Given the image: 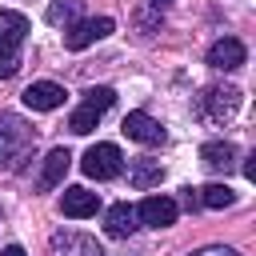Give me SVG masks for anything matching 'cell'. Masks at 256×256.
I'll use <instances>...</instances> for the list:
<instances>
[{
    "label": "cell",
    "instance_id": "cell-11",
    "mask_svg": "<svg viewBox=\"0 0 256 256\" xmlns=\"http://www.w3.org/2000/svg\"><path fill=\"white\" fill-rule=\"evenodd\" d=\"M244 60H248V48H244L236 36H220V40L208 48V64L220 68V72H232V68H240Z\"/></svg>",
    "mask_w": 256,
    "mask_h": 256
},
{
    "label": "cell",
    "instance_id": "cell-18",
    "mask_svg": "<svg viewBox=\"0 0 256 256\" xmlns=\"http://www.w3.org/2000/svg\"><path fill=\"white\" fill-rule=\"evenodd\" d=\"M200 204L204 208H232L236 204V192L228 184H204L200 188Z\"/></svg>",
    "mask_w": 256,
    "mask_h": 256
},
{
    "label": "cell",
    "instance_id": "cell-12",
    "mask_svg": "<svg viewBox=\"0 0 256 256\" xmlns=\"http://www.w3.org/2000/svg\"><path fill=\"white\" fill-rule=\"evenodd\" d=\"M60 212L72 216V220H88V216L100 212V196L88 192V188H64V196H60Z\"/></svg>",
    "mask_w": 256,
    "mask_h": 256
},
{
    "label": "cell",
    "instance_id": "cell-9",
    "mask_svg": "<svg viewBox=\"0 0 256 256\" xmlns=\"http://www.w3.org/2000/svg\"><path fill=\"white\" fill-rule=\"evenodd\" d=\"M176 216H180V208L172 196H144L136 208V220H144L148 228H168V224H176Z\"/></svg>",
    "mask_w": 256,
    "mask_h": 256
},
{
    "label": "cell",
    "instance_id": "cell-5",
    "mask_svg": "<svg viewBox=\"0 0 256 256\" xmlns=\"http://www.w3.org/2000/svg\"><path fill=\"white\" fill-rule=\"evenodd\" d=\"M80 168H84V176H92V180H116L120 168H124V156H120L116 144L104 140V144H92V148L84 152Z\"/></svg>",
    "mask_w": 256,
    "mask_h": 256
},
{
    "label": "cell",
    "instance_id": "cell-6",
    "mask_svg": "<svg viewBox=\"0 0 256 256\" xmlns=\"http://www.w3.org/2000/svg\"><path fill=\"white\" fill-rule=\"evenodd\" d=\"M112 28H116V24H112L108 16H96V20H76V24H68V32H64V48H68V52H84L88 44L104 40Z\"/></svg>",
    "mask_w": 256,
    "mask_h": 256
},
{
    "label": "cell",
    "instance_id": "cell-3",
    "mask_svg": "<svg viewBox=\"0 0 256 256\" xmlns=\"http://www.w3.org/2000/svg\"><path fill=\"white\" fill-rule=\"evenodd\" d=\"M112 104H116V92H112L108 84H100V88H88V92H84V100H80V108L68 116V128H72L76 136H88V132L100 124V116H104Z\"/></svg>",
    "mask_w": 256,
    "mask_h": 256
},
{
    "label": "cell",
    "instance_id": "cell-16",
    "mask_svg": "<svg viewBox=\"0 0 256 256\" xmlns=\"http://www.w3.org/2000/svg\"><path fill=\"white\" fill-rule=\"evenodd\" d=\"M160 176H164V168H160V160H148V156H140V160H132V168H128V184L132 188H152V184H160Z\"/></svg>",
    "mask_w": 256,
    "mask_h": 256
},
{
    "label": "cell",
    "instance_id": "cell-10",
    "mask_svg": "<svg viewBox=\"0 0 256 256\" xmlns=\"http://www.w3.org/2000/svg\"><path fill=\"white\" fill-rule=\"evenodd\" d=\"M48 256H104L100 244L84 232H56L48 240Z\"/></svg>",
    "mask_w": 256,
    "mask_h": 256
},
{
    "label": "cell",
    "instance_id": "cell-15",
    "mask_svg": "<svg viewBox=\"0 0 256 256\" xmlns=\"http://www.w3.org/2000/svg\"><path fill=\"white\" fill-rule=\"evenodd\" d=\"M200 160H204V168H212V172H228V168L236 164V148H232L228 140H208V144L200 148Z\"/></svg>",
    "mask_w": 256,
    "mask_h": 256
},
{
    "label": "cell",
    "instance_id": "cell-17",
    "mask_svg": "<svg viewBox=\"0 0 256 256\" xmlns=\"http://www.w3.org/2000/svg\"><path fill=\"white\" fill-rule=\"evenodd\" d=\"M80 12H84V0H52L44 16H48V24H56V28L64 24V28H68V24L80 20Z\"/></svg>",
    "mask_w": 256,
    "mask_h": 256
},
{
    "label": "cell",
    "instance_id": "cell-19",
    "mask_svg": "<svg viewBox=\"0 0 256 256\" xmlns=\"http://www.w3.org/2000/svg\"><path fill=\"white\" fill-rule=\"evenodd\" d=\"M188 256H240V252H236V248H228V244H208V248L188 252Z\"/></svg>",
    "mask_w": 256,
    "mask_h": 256
},
{
    "label": "cell",
    "instance_id": "cell-7",
    "mask_svg": "<svg viewBox=\"0 0 256 256\" xmlns=\"http://www.w3.org/2000/svg\"><path fill=\"white\" fill-rule=\"evenodd\" d=\"M120 132L128 136V140H136V144H164V124L156 120V116H148V112H128L124 116V124H120Z\"/></svg>",
    "mask_w": 256,
    "mask_h": 256
},
{
    "label": "cell",
    "instance_id": "cell-4",
    "mask_svg": "<svg viewBox=\"0 0 256 256\" xmlns=\"http://www.w3.org/2000/svg\"><path fill=\"white\" fill-rule=\"evenodd\" d=\"M240 112V88L236 84H208L200 92V116L208 124H228Z\"/></svg>",
    "mask_w": 256,
    "mask_h": 256
},
{
    "label": "cell",
    "instance_id": "cell-21",
    "mask_svg": "<svg viewBox=\"0 0 256 256\" xmlns=\"http://www.w3.org/2000/svg\"><path fill=\"white\" fill-rule=\"evenodd\" d=\"M148 4H152V8H156V12H164V8H168V4H172V0H148Z\"/></svg>",
    "mask_w": 256,
    "mask_h": 256
},
{
    "label": "cell",
    "instance_id": "cell-20",
    "mask_svg": "<svg viewBox=\"0 0 256 256\" xmlns=\"http://www.w3.org/2000/svg\"><path fill=\"white\" fill-rule=\"evenodd\" d=\"M0 256H28V252H24V248H20V244H8V248H4V252H0Z\"/></svg>",
    "mask_w": 256,
    "mask_h": 256
},
{
    "label": "cell",
    "instance_id": "cell-13",
    "mask_svg": "<svg viewBox=\"0 0 256 256\" xmlns=\"http://www.w3.org/2000/svg\"><path fill=\"white\" fill-rule=\"evenodd\" d=\"M68 164H72V152L68 148H52L48 156H44V172H40V192H52L60 180H64V172H68Z\"/></svg>",
    "mask_w": 256,
    "mask_h": 256
},
{
    "label": "cell",
    "instance_id": "cell-1",
    "mask_svg": "<svg viewBox=\"0 0 256 256\" xmlns=\"http://www.w3.org/2000/svg\"><path fill=\"white\" fill-rule=\"evenodd\" d=\"M36 148V132L24 116L16 112H0V168L4 172H20L24 160Z\"/></svg>",
    "mask_w": 256,
    "mask_h": 256
},
{
    "label": "cell",
    "instance_id": "cell-8",
    "mask_svg": "<svg viewBox=\"0 0 256 256\" xmlns=\"http://www.w3.org/2000/svg\"><path fill=\"white\" fill-rule=\"evenodd\" d=\"M32 112H56L64 100H68V92L56 84V80H36V84H28L24 88V96H20Z\"/></svg>",
    "mask_w": 256,
    "mask_h": 256
},
{
    "label": "cell",
    "instance_id": "cell-14",
    "mask_svg": "<svg viewBox=\"0 0 256 256\" xmlns=\"http://www.w3.org/2000/svg\"><path fill=\"white\" fill-rule=\"evenodd\" d=\"M104 232H108L112 240L132 236V232H136V208H132V204H112L108 216H104Z\"/></svg>",
    "mask_w": 256,
    "mask_h": 256
},
{
    "label": "cell",
    "instance_id": "cell-2",
    "mask_svg": "<svg viewBox=\"0 0 256 256\" xmlns=\"http://www.w3.org/2000/svg\"><path fill=\"white\" fill-rule=\"evenodd\" d=\"M28 16L24 12H0V80L16 76L20 68V48H24V36H28Z\"/></svg>",
    "mask_w": 256,
    "mask_h": 256
}]
</instances>
